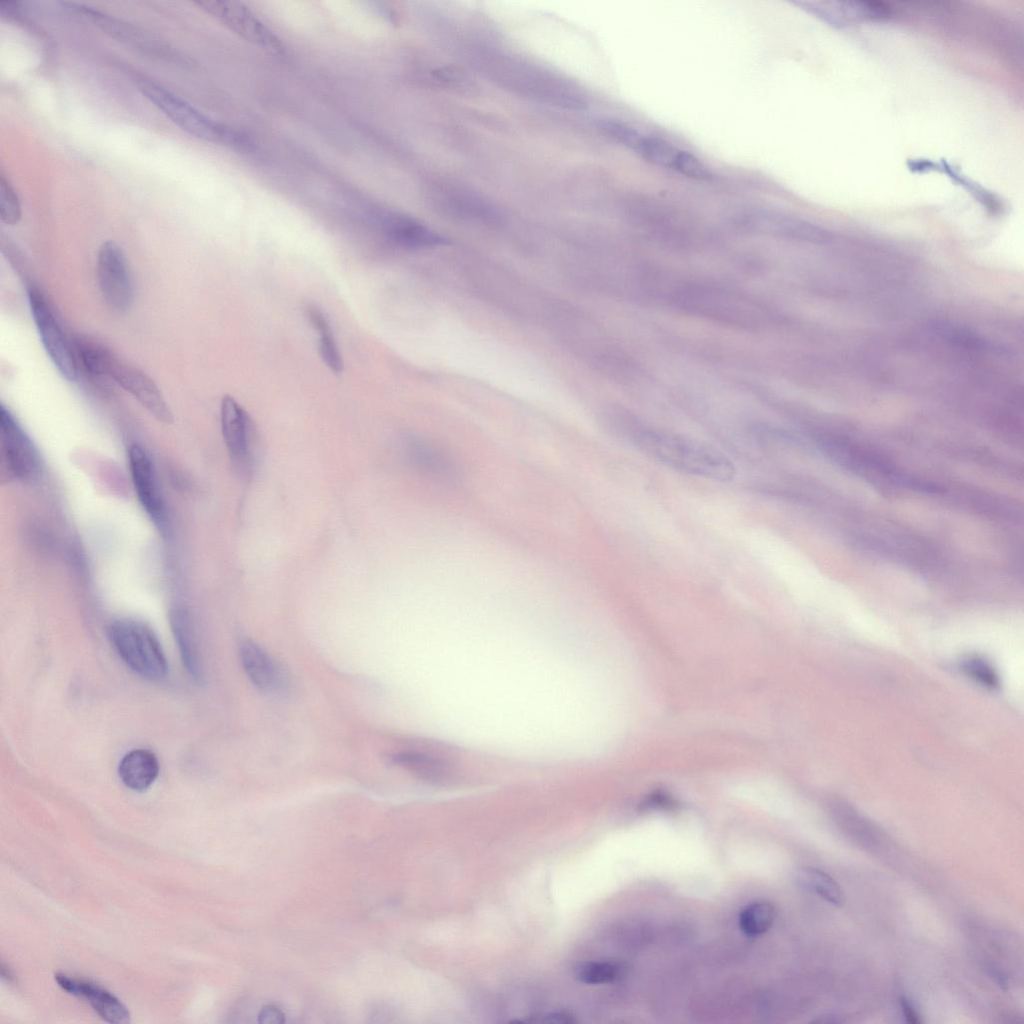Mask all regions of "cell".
Listing matches in <instances>:
<instances>
[{
  "instance_id": "1",
  "label": "cell",
  "mask_w": 1024,
  "mask_h": 1024,
  "mask_svg": "<svg viewBox=\"0 0 1024 1024\" xmlns=\"http://www.w3.org/2000/svg\"><path fill=\"white\" fill-rule=\"evenodd\" d=\"M612 426L625 431L643 453L674 470L722 482L730 481L735 475L733 463L703 442L659 429Z\"/></svg>"
},
{
  "instance_id": "2",
  "label": "cell",
  "mask_w": 1024,
  "mask_h": 1024,
  "mask_svg": "<svg viewBox=\"0 0 1024 1024\" xmlns=\"http://www.w3.org/2000/svg\"><path fill=\"white\" fill-rule=\"evenodd\" d=\"M139 91L175 125L191 136L230 146L246 143L241 134L219 124L161 84L147 78L136 80Z\"/></svg>"
},
{
  "instance_id": "3",
  "label": "cell",
  "mask_w": 1024,
  "mask_h": 1024,
  "mask_svg": "<svg viewBox=\"0 0 1024 1024\" xmlns=\"http://www.w3.org/2000/svg\"><path fill=\"white\" fill-rule=\"evenodd\" d=\"M110 642L123 662L139 676L161 680L167 674V659L154 632L146 624L116 620L108 627Z\"/></svg>"
},
{
  "instance_id": "4",
  "label": "cell",
  "mask_w": 1024,
  "mask_h": 1024,
  "mask_svg": "<svg viewBox=\"0 0 1024 1024\" xmlns=\"http://www.w3.org/2000/svg\"><path fill=\"white\" fill-rule=\"evenodd\" d=\"M32 318L42 345L59 373L68 381L78 377L79 366L71 338L47 296L34 284L27 286Z\"/></svg>"
},
{
  "instance_id": "5",
  "label": "cell",
  "mask_w": 1024,
  "mask_h": 1024,
  "mask_svg": "<svg viewBox=\"0 0 1024 1024\" xmlns=\"http://www.w3.org/2000/svg\"><path fill=\"white\" fill-rule=\"evenodd\" d=\"M675 300L692 313L736 325L759 324L766 316L753 301L735 292L707 286L683 288Z\"/></svg>"
},
{
  "instance_id": "6",
  "label": "cell",
  "mask_w": 1024,
  "mask_h": 1024,
  "mask_svg": "<svg viewBox=\"0 0 1024 1024\" xmlns=\"http://www.w3.org/2000/svg\"><path fill=\"white\" fill-rule=\"evenodd\" d=\"M0 431L2 479L23 482L35 479L41 470L38 451L4 405L0 407Z\"/></svg>"
},
{
  "instance_id": "7",
  "label": "cell",
  "mask_w": 1024,
  "mask_h": 1024,
  "mask_svg": "<svg viewBox=\"0 0 1024 1024\" xmlns=\"http://www.w3.org/2000/svg\"><path fill=\"white\" fill-rule=\"evenodd\" d=\"M65 4L68 5L70 10L81 15L100 30L127 46L169 62L188 63V59L175 51L169 44L137 26L90 6L77 3Z\"/></svg>"
},
{
  "instance_id": "8",
  "label": "cell",
  "mask_w": 1024,
  "mask_h": 1024,
  "mask_svg": "<svg viewBox=\"0 0 1024 1024\" xmlns=\"http://www.w3.org/2000/svg\"><path fill=\"white\" fill-rule=\"evenodd\" d=\"M221 431L229 457L243 474L250 475L256 465V434L246 410L230 395L220 405Z\"/></svg>"
},
{
  "instance_id": "9",
  "label": "cell",
  "mask_w": 1024,
  "mask_h": 1024,
  "mask_svg": "<svg viewBox=\"0 0 1024 1024\" xmlns=\"http://www.w3.org/2000/svg\"><path fill=\"white\" fill-rule=\"evenodd\" d=\"M738 224L749 231L812 244L829 243L831 233L814 223L780 211L755 208L743 212Z\"/></svg>"
},
{
  "instance_id": "10",
  "label": "cell",
  "mask_w": 1024,
  "mask_h": 1024,
  "mask_svg": "<svg viewBox=\"0 0 1024 1024\" xmlns=\"http://www.w3.org/2000/svg\"><path fill=\"white\" fill-rule=\"evenodd\" d=\"M97 279L102 297L109 308L126 312L134 299V287L127 259L113 240L103 242L97 255Z\"/></svg>"
},
{
  "instance_id": "11",
  "label": "cell",
  "mask_w": 1024,
  "mask_h": 1024,
  "mask_svg": "<svg viewBox=\"0 0 1024 1024\" xmlns=\"http://www.w3.org/2000/svg\"><path fill=\"white\" fill-rule=\"evenodd\" d=\"M106 378L130 393L159 422H173L172 411L156 383L141 370L122 362L114 353L106 369Z\"/></svg>"
},
{
  "instance_id": "12",
  "label": "cell",
  "mask_w": 1024,
  "mask_h": 1024,
  "mask_svg": "<svg viewBox=\"0 0 1024 1024\" xmlns=\"http://www.w3.org/2000/svg\"><path fill=\"white\" fill-rule=\"evenodd\" d=\"M128 466L137 498L153 523L163 529L167 523L165 502L154 465L146 450L132 444L127 452Z\"/></svg>"
},
{
  "instance_id": "13",
  "label": "cell",
  "mask_w": 1024,
  "mask_h": 1024,
  "mask_svg": "<svg viewBox=\"0 0 1024 1024\" xmlns=\"http://www.w3.org/2000/svg\"><path fill=\"white\" fill-rule=\"evenodd\" d=\"M196 4L248 40L275 52L282 48L273 33L241 4L231 1H200Z\"/></svg>"
},
{
  "instance_id": "14",
  "label": "cell",
  "mask_w": 1024,
  "mask_h": 1024,
  "mask_svg": "<svg viewBox=\"0 0 1024 1024\" xmlns=\"http://www.w3.org/2000/svg\"><path fill=\"white\" fill-rule=\"evenodd\" d=\"M242 667L259 690L279 693L285 689L286 677L280 664L252 640H244L239 646Z\"/></svg>"
},
{
  "instance_id": "15",
  "label": "cell",
  "mask_w": 1024,
  "mask_h": 1024,
  "mask_svg": "<svg viewBox=\"0 0 1024 1024\" xmlns=\"http://www.w3.org/2000/svg\"><path fill=\"white\" fill-rule=\"evenodd\" d=\"M55 980L63 990L84 998L103 1020L116 1024L130 1022L128 1008L114 994L98 984L62 973L56 974Z\"/></svg>"
},
{
  "instance_id": "16",
  "label": "cell",
  "mask_w": 1024,
  "mask_h": 1024,
  "mask_svg": "<svg viewBox=\"0 0 1024 1024\" xmlns=\"http://www.w3.org/2000/svg\"><path fill=\"white\" fill-rule=\"evenodd\" d=\"M385 235L406 249H427L447 243V239L425 224L402 214L386 213L381 219Z\"/></svg>"
},
{
  "instance_id": "17",
  "label": "cell",
  "mask_w": 1024,
  "mask_h": 1024,
  "mask_svg": "<svg viewBox=\"0 0 1024 1024\" xmlns=\"http://www.w3.org/2000/svg\"><path fill=\"white\" fill-rule=\"evenodd\" d=\"M410 461L426 474L442 480L456 479L459 470L453 458L428 442L411 439L406 444Z\"/></svg>"
},
{
  "instance_id": "18",
  "label": "cell",
  "mask_w": 1024,
  "mask_h": 1024,
  "mask_svg": "<svg viewBox=\"0 0 1024 1024\" xmlns=\"http://www.w3.org/2000/svg\"><path fill=\"white\" fill-rule=\"evenodd\" d=\"M158 774V759L147 749L140 748L128 752L118 765V775L122 783L134 791L148 789Z\"/></svg>"
},
{
  "instance_id": "19",
  "label": "cell",
  "mask_w": 1024,
  "mask_h": 1024,
  "mask_svg": "<svg viewBox=\"0 0 1024 1024\" xmlns=\"http://www.w3.org/2000/svg\"><path fill=\"white\" fill-rule=\"evenodd\" d=\"M170 624L187 671L195 680H201L202 665L198 643L188 611L182 607L173 608L170 612Z\"/></svg>"
},
{
  "instance_id": "20",
  "label": "cell",
  "mask_w": 1024,
  "mask_h": 1024,
  "mask_svg": "<svg viewBox=\"0 0 1024 1024\" xmlns=\"http://www.w3.org/2000/svg\"><path fill=\"white\" fill-rule=\"evenodd\" d=\"M389 762L409 770L430 783H443L452 772L442 759L421 751H399L389 756Z\"/></svg>"
},
{
  "instance_id": "21",
  "label": "cell",
  "mask_w": 1024,
  "mask_h": 1024,
  "mask_svg": "<svg viewBox=\"0 0 1024 1024\" xmlns=\"http://www.w3.org/2000/svg\"><path fill=\"white\" fill-rule=\"evenodd\" d=\"M306 314L311 325L319 334V354L322 361L334 373H341L344 363L328 317L316 305L307 306Z\"/></svg>"
},
{
  "instance_id": "22",
  "label": "cell",
  "mask_w": 1024,
  "mask_h": 1024,
  "mask_svg": "<svg viewBox=\"0 0 1024 1024\" xmlns=\"http://www.w3.org/2000/svg\"><path fill=\"white\" fill-rule=\"evenodd\" d=\"M633 151L650 163L676 172L685 150L664 139L641 134Z\"/></svg>"
},
{
  "instance_id": "23",
  "label": "cell",
  "mask_w": 1024,
  "mask_h": 1024,
  "mask_svg": "<svg viewBox=\"0 0 1024 1024\" xmlns=\"http://www.w3.org/2000/svg\"><path fill=\"white\" fill-rule=\"evenodd\" d=\"M932 328L938 336L953 345L993 354L1003 355L1007 353L1005 348L990 342L962 326L947 322H935L932 325Z\"/></svg>"
},
{
  "instance_id": "24",
  "label": "cell",
  "mask_w": 1024,
  "mask_h": 1024,
  "mask_svg": "<svg viewBox=\"0 0 1024 1024\" xmlns=\"http://www.w3.org/2000/svg\"><path fill=\"white\" fill-rule=\"evenodd\" d=\"M776 918L775 907L767 901H755L745 906L738 918L740 930L747 936L756 937L765 934Z\"/></svg>"
},
{
  "instance_id": "25",
  "label": "cell",
  "mask_w": 1024,
  "mask_h": 1024,
  "mask_svg": "<svg viewBox=\"0 0 1024 1024\" xmlns=\"http://www.w3.org/2000/svg\"><path fill=\"white\" fill-rule=\"evenodd\" d=\"M800 881L828 903L841 907L845 894L841 886L827 873L812 867L800 870Z\"/></svg>"
},
{
  "instance_id": "26",
  "label": "cell",
  "mask_w": 1024,
  "mask_h": 1024,
  "mask_svg": "<svg viewBox=\"0 0 1024 1024\" xmlns=\"http://www.w3.org/2000/svg\"><path fill=\"white\" fill-rule=\"evenodd\" d=\"M626 966L615 960H595L576 968V978L585 984H607L624 976Z\"/></svg>"
},
{
  "instance_id": "27",
  "label": "cell",
  "mask_w": 1024,
  "mask_h": 1024,
  "mask_svg": "<svg viewBox=\"0 0 1024 1024\" xmlns=\"http://www.w3.org/2000/svg\"><path fill=\"white\" fill-rule=\"evenodd\" d=\"M961 670L979 685L996 689L999 676L992 664L979 655H969L961 661Z\"/></svg>"
},
{
  "instance_id": "28",
  "label": "cell",
  "mask_w": 1024,
  "mask_h": 1024,
  "mask_svg": "<svg viewBox=\"0 0 1024 1024\" xmlns=\"http://www.w3.org/2000/svg\"><path fill=\"white\" fill-rule=\"evenodd\" d=\"M0 216L8 225L17 224L22 216L18 195L3 174L0 175Z\"/></svg>"
},
{
  "instance_id": "29",
  "label": "cell",
  "mask_w": 1024,
  "mask_h": 1024,
  "mask_svg": "<svg viewBox=\"0 0 1024 1024\" xmlns=\"http://www.w3.org/2000/svg\"><path fill=\"white\" fill-rule=\"evenodd\" d=\"M899 1002H900L901 1012H902L903 1017L905 1018L906 1022H908L910 1024H919V1023H921V1019L919 1017V1014L916 1011V1009L913 1006V1004L909 1001V999H907L905 996H901L900 999H899Z\"/></svg>"
},
{
  "instance_id": "30",
  "label": "cell",
  "mask_w": 1024,
  "mask_h": 1024,
  "mask_svg": "<svg viewBox=\"0 0 1024 1024\" xmlns=\"http://www.w3.org/2000/svg\"><path fill=\"white\" fill-rule=\"evenodd\" d=\"M259 1021L262 1023H280L283 1021V1014L275 1007H266L259 1014Z\"/></svg>"
}]
</instances>
